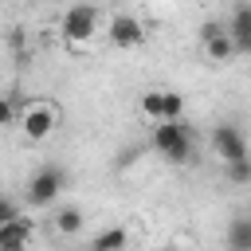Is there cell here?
Wrapping results in <instances>:
<instances>
[{"instance_id": "1", "label": "cell", "mask_w": 251, "mask_h": 251, "mask_svg": "<svg viewBox=\"0 0 251 251\" xmlns=\"http://www.w3.org/2000/svg\"><path fill=\"white\" fill-rule=\"evenodd\" d=\"M149 145H153L169 165H188V161H196V137H192V126H188L184 118H180V122H157Z\"/></svg>"}, {"instance_id": "2", "label": "cell", "mask_w": 251, "mask_h": 251, "mask_svg": "<svg viewBox=\"0 0 251 251\" xmlns=\"http://www.w3.org/2000/svg\"><path fill=\"white\" fill-rule=\"evenodd\" d=\"M63 188H67V173L59 165H43V169L31 173V180L24 188V200H27V208H51L63 196Z\"/></svg>"}, {"instance_id": "3", "label": "cell", "mask_w": 251, "mask_h": 251, "mask_svg": "<svg viewBox=\"0 0 251 251\" xmlns=\"http://www.w3.org/2000/svg\"><path fill=\"white\" fill-rule=\"evenodd\" d=\"M59 31H63L67 43H86V39L98 31V4H90V0L71 4V8L63 12V20H59Z\"/></svg>"}, {"instance_id": "4", "label": "cell", "mask_w": 251, "mask_h": 251, "mask_svg": "<svg viewBox=\"0 0 251 251\" xmlns=\"http://www.w3.org/2000/svg\"><path fill=\"white\" fill-rule=\"evenodd\" d=\"M212 149L220 153L224 165H235V161H247V157H251V153H247V137H243L239 126H231V122H220V126L212 129Z\"/></svg>"}, {"instance_id": "5", "label": "cell", "mask_w": 251, "mask_h": 251, "mask_svg": "<svg viewBox=\"0 0 251 251\" xmlns=\"http://www.w3.org/2000/svg\"><path fill=\"white\" fill-rule=\"evenodd\" d=\"M24 137L27 141H43L55 126H59V114H55V106L51 102H31L27 110H24Z\"/></svg>"}, {"instance_id": "6", "label": "cell", "mask_w": 251, "mask_h": 251, "mask_svg": "<svg viewBox=\"0 0 251 251\" xmlns=\"http://www.w3.org/2000/svg\"><path fill=\"white\" fill-rule=\"evenodd\" d=\"M106 35H110V43H114V47H122V51H129V47H141V43H145V27H141V20H137V16H126V12H118V16L110 20Z\"/></svg>"}, {"instance_id": "7", "label": "cell", "mask_w": 251, "mask_h": 251, "mask_svg": "<svg viewBox=\"0 0 251 251\" xmlns=\"http://www.w3.org/2000/svg\"><path fill=\"white\" fill-rule=\"evenodd\" d=\"M227 39L239 55H251V0H239L227 20Z\"/></svg>"}, {"instance_id": "8", "label": "cell", "mask_w": 251, "mask_h": 251, "mask_svg": "<svg viewBox=\"0 0 251 251\" xmlns=\"http://www.w3.org/2000/svg\"><path fill=\"white\" fill-rule=\"evenodd\" d=\"M31 235H35V220L20 212L12 224H4V227H0V251H27Z\"/></svg>"}, {"instance_id": "9", "label": "cell", "mask_w": 251, "mask_h": 251, "mask_svg": "<svg viewBox=\"0 0 251 251\" xmlns=\"http://www.w3.org/2000/svg\"><path fill=\"white\" fill-rule=\"evenodd\" d=\"M224 247H227V251H251V212H235V216L227 220Z\"/></svg>"}, {"instance_id": "10", "label": "cell", "mask_w": 251, "mask_h": 251, "mask_svg": "<svg viewBox=\"0 0 251 251\" xmlns=\"http://www.w3.org/2000/svg\"><path fill=\"white\" fill-rule=\"evenodd\" d=\"M126 243H129L126 227H106V231H98V235L86 243V251H126Z\"/></svg>"}, {"instance_id": "11", "label": "cell", "mask_w": 251, "mask_h": 251, "mask_svg": "<svg viewBox=\"0 0 251 251\" xmlns=\"http://www.w3.org/2000/svg\"><path fill=\"white\" fill-rule=\"evenodd\" d=\"M55 231H59V235H75V231H82V212L71 208V204L59 208V212H55Z\"/></svg>"}, {"instance_id": "12", "label": "cell", "mask_w": 251, "mask_h": 251, "mask_svg": "<svg viewBox=\"0 0 251 251\" xmlns=\"http://www.w3.org/2000/svg\"><path fill=\"white\" fill-rule=\"evenodd\" d=\"M184 118V98L176 90H161V122H180Z\"/></svg>"}, {"instance_id": "13", "label": "cell", "mask_w": 251, "mask_h": 251, "mask_svg": "<svg viewBox=\"0 0 251 251\" xmlns=\"http://www.w3.org/2000/svg\"><path fill=\"white\" fill-rule=\"evenodd\" d=\"M204 55H208L212 63H224V59H231V55H235V47H231L227 31H224V35H216V39H208V43H204Z\"/></svg>"}, {"instance_id": "14", "label": "cell", "mask_w": 251, "mask_h": 251, "mask_svg": "<svg viewBox=\"0 0 251 251\" xmlns=\"http://www.w3.org/2000/svg\"><path fill=\"white\" fill-rule=\"evenodd\" d=\"M8 47H12V55L20 63H27V35H24V27H12L8 31Z\"/></svg>"}, {"instance_id": "15", "label": "cell", "mask_w": 251, "mask_h": 251, "mask_svg": "<svg viewBox=\"0 0 251 251\" xmlns=\"http://www.w3.org/2000/svg\"><path fill=\"white\" fill-rule=\"evenodd\" d=\"M141 114L153 118V122H161V90H145L141 94Z\"/></svg>"}, {"instance_id": "16", "label": "cell", "mask_w": 251, "mask_h": 251, "mask_svg": "<svg viewBox=\"0 0 251 251\" xmlns=\"http://www.w3.org/2000/svg\"><path fill=\"white\" fill-rule=\"evenodd\" d=\"M224 169H227L231 184H251V161H235V165H224Z\"/></svg>"}, {"instance_id": "17", "label": "cell", "mask_w": 251, "mask_h": 251, "mask_svg": "<svg viewBox=\"0 0 251 251\" xmlns=\"http://www.w3.org/2000/svg\"><path fill=\"white\" fill-rule=\"evenodd\" d=\"M16 216H20V204H16L12 196H4V192H0V227H4V224H12Z\"/></svg>"}, {"instance_id": "18", "label": "cell", "mask_w": 251, "mask_h": 251, "mask_svg": "<svg viewBox=\"0 0 251 251\" xmlns=\"http://www.w3.org/2000/svg\"><path fill=\"white\" fill-rule=\"evenodd\" d=\"M227 31V24H220V20H204L200 24V39L208 43V39H216V35H224Z\"/></svg>"}, {"instance_id": "19", "label": "cell", "mask_w": 251, "mask_h": 251, "mask_svg": "<svg viewBox=\"0 0 251 251\" xmlns=\"http://www.w3.org/2000/svg\"><path fill=\"white\" fill-rule=\"evenodd\" d=\"M12 122H16V102H12L8 94H0V129L12 126Z\"/></svg>"}, {"instance_id": "20", "label": "cell", "mask_w": 251, "mask_h": 251, "mask_svg": "<svg viewBox=\"0 0 251 251\" xmlns=\"http://www.w3.org/2000/svg\"><path fill=\"white\" fill-rule=\"evenodd\" d=\"M137 153H141V149H126V153H122V161H118V165H133V161H137Z\"/></svg>"}, {"instance_id": "21", "label": "cell", "mask_w": 251, "mask_h": 251, "mask_svg": "<svg viewBox=\"0 0 251 251\" xmlns=\"http://www.w3.org/2000/svg\"><path fill=\"white\" fill-rule=\"evenodd\" d=\"M247 161H251V157H247Z\"/></svg>"}]
</instances>
